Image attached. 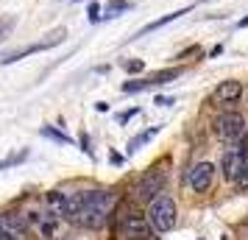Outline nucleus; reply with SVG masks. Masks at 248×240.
<instances>
[{"label": "nucleus", "mask_w": 248, "mask_h": 240, "mask_svg": "<svg viewBox=\"0 0 248 240\" xmlns=\"http://www.w3.org/2000/svg\"><path fill=\"white\" fill-rule=\"evenodd\" d=\"M181 67H168V70H159V73H151L145 79H137V81H125L123 92H140V90H151V87H159V84H168V81L179 79Z\"/></svg>", "instance_id": "nucleus-7"}, {"label": "nucleus", "mask_w": 248, "mask_h": 240, "mask_svg": "<svg viewBox=\"0 0 248 240\" xmlns=\"http://www.w3.org/2000/svg\"><path fill=\"white\" fill-rule=\"evenodd\" d=\"M156 134H159V126H154V128H148V131H142L140 137H134L131 143H128V154H134V151L140 148V145H145L148 140H151V137H156Z\"/></svg>", "instance_id": "nucleus-13"}, {"label": "nucleus", "mask_w": 248, "mask_h": 240, "mask_svg": "<svg viewBox=\"0 0 248 240\" xmlns=\"http://www.w3.org/2000/svg\"><path fill=\"white\" fill-rule=\"evenodd\" d=\"M201 3H203V0H201Z\"/></svg>", "instance_id": "nucleus-23"}, {"label": "nucleus", "mask_w": 248, "mask_h": 240, "mask_svg": "<svg viewBox=\"0 0 248 240\" xmlns=\"http://www.w3.org/2000/svg\"><path fill=\"white\" fill-rule=\"evenodd\" d=\"M142 67H145V64H142L140 59H134V62H125V70H128V73H142Z\"/></svg>", "instance_id": "nucleus-16"}, {"label": "nucleus", "mask_w": 248, "mask_h": 240, "mask_svg": "<svg viewBox=\"0 0 248 240\" xmlns=\"http://www.w3.org/2000/svg\"><path fill=\"white\" fill-rule=\"evenodd\" d=\"M248 165V137L246 140H237V145L223 154V160H220V173H223L226 182H237L240 179V173L246 171Z\"/></svg>", "instance_id": "nucleus-2"}, {"label": "nucleus", "mask_w": 248, "mask_h": 240, "mask_svg": "<svg viewBox=\"0 0 248 240\" xmlns=\"http://www.w3.org/2000/svg\"><path fill=\"white\" fill-rule=\"evenodd\" d=\"M148 221L156 232H170L176 226V204L170 195H156L148 207Z\"/></svg>", "instance_id": "nucleus-3"}, {"label": "nucleus", "mask_w": 248, "mask_h": 240, "mask_svg": "<svg viewBox=\"0 0 248 240\" xmlns=\"http://www.w3.org/2000/svg\"><path fill=\"white\" fill-rule=\"evenodd\" d=\"M0 232H6L14 240H28L31 226H28V218L17 215V212H3L0 215Z\"/></svg>", "instance_id": "nucleus-9"}, {"label": "nucleus", "mask_w": 248, "mask_h": 240, "mask_svg": "<svg viewBox=\"0 0 248 240\" xmlns=\"http://www.w3.org/2000/svg\"><path fill=\"white\" fill-rule=\"evenodd\" d=\"M217 53H223V45H215L212 50H209V56H217Z\"/></svg>", "instance_id": "nucleus-20"}, {"label": "nucleus", "mask_w": 248, "mask_h": 240, "mask_svg": "<svg viewBox=\"0 0 248 240\" xmlns=\"http://www.w3.org/2000/svg\"><path fill=\"white\" fill-rule=\"evenodd\" d=\"M42 134H47V137L59 140V143H70V137H64V134H59V131H53V128H42Z\"/></svg>", "instance_id": "nucleus-17"}, {"label": "nucleus", "mask_w": 248, "mask_h": 240, "mask_svg": "<svg viewBox=\"0 0 248 240\" xmlns=\"http://www.w3.org/2000/svg\"><path fill=\"white\" fill-rule=\"evenodd\" d=\"M237 25H240V28H248V14H246V17H243V20H240Z\"/></svg>", "instance_id": "nucleus-21"}, {"label": "nucleus", "mask_w": 248, "mask_h": 240, "mask_svg": "<svg viewBox=\"0 0 248 240\" xmlns=\"http://www.w3.org/2000/svg\"><path fill=\"white\" fill-rule=\"evenodd\" d=\"M190 12V6H184V9H179V12H170V14H165V17H159V20H154V23H148L145 28H140L137 31V36H145V34H151V31H156V28H165L168 23H173V20H179L181 14H187Z\"/></svg>", "instance_id": "nucleus-12"}, {"label": "nucleus", "mask_w": 248, "mask_h": 240, "mask_svg": "<svg viewBox=\"0 0 248 240\" xmlns=\"http://www.w3.org/2000/svg\"><path fill=\"white\" fill-rule=\"evenodd\" d=\"M137 112H140V109H128V112H123L120 117H117V120H120V123H125V120H128V117H134Z\"/></svg>", "instance_id": "nucleus-19"}, {"label": "nucleus", "mask_w": 248, "mask_h": 240, "mask_svg": "<svg viewBox=\"0 0 248 240\" xmlns=\"http://www.w3.org/2000/svg\"><path fill=\"white\" fill-rule=\"evenodd\" d=\"M154 232H156V229L151 226V221H148L145 215H140L134 209L123 215V238L125 240H156Z\"/></svg>", "instance_id": "nucleus-6"}, {"label": "nucleus", "mask_w": 248, "mask_h": 240, "mask_svg": "<svg viewBox=\"0 0 248 240\" xmlns=\"http://www.w3.org/2000/svg\"><path fill=\"white\" fill-rule=\"evenodd\" d=\"M114 193L109 190H87L81 193V209L70 218L81 229H101L109 221V212L114 209Z\"/></svg>", "instance_id": "nucleus-1"}, {"label": "nucleus", "mask_w": 248, "mask_h": 240, "mask_svg": "<svg viewBox=\"0 0 248 240\" xmlns=\"http://www.w3.org/2000/svg\"><path fill=\"white\" fill-rule=\"evenodd\" d=\"M215 134L226 143H237L246 137V117L237 112H223L215 120Z\"/></svg>", "instance_id": "nucleus-5"}, {"label": "nucleus", "mask_w": 248, "mask_h": 240, "mask_svg": "<svg viewBox=\"0 0 248 240\" xmlns=\"http://www.w3.org/2000/svg\"><path fill=\"white\" fill-rule=\"evenodd\" d=\"M98 12H101V6H98V3H90V20H92V23H95V20H101V14H98Z\"/></svg>", "instance_id": "nucleus-18"}, {"label": "nucleus", "mask_w": 248, "mask_h": 240, "mask_svg": "<svg viewBox=\"0 0 248 240\" xmlns=\"http://www.w3.org/2000/svg\"><path fill=\"white\" fill-rule=\"evenodd\" d=\"M25 218H28L31 232H36L39 238H45V240H59L62 229H64L62 215L50 212V209H47V212H25Z\"/></svg>", "instance_id": "nucleus-4"}, {"label": "nucleus", "mask_w": 248, "mask_h": 240, "mask_svg": "<svg viewBox=\"0 0 248 240\" xmlns=\"http://www.w3.org/2000/svg\"><path fill=\"white\" fill-rule=\"evenodd\" d=\"M212 179H215V165H209V162H201L190 171V187L195 193H206L212 187Z\"/></svg>", "instance_id": "nucleus-10"}, {"label": "nucleus", "mask_w": 248, "mask_h": 240, "mask_svg": "<svg viewBox=\"0 0 248 240\" xmlns=\"http://www.w3.org/2000/svg\"><path fill=\"white\" fill-rule=\"evenodd\" d=\"M243 95V84L240 81H223V84H217V90H215V101H237Z\"/></svg>", "instance_id": "nucleus-11"}, {"label": "nucleus", "mask_w": 248, "mask_h": 240, "mask_svg": "<svg viewBox=\"0 0 248 240\" xmlns=\"http://www.w3.org/2000/svg\"><path fill=\"white\" fill-rule=\"evenodd\" d=\"M237 190H240V193L248 190V165H246V171L240 173V179H237Z\"/></svg>", "instance_id": "nucleus-15"}, {"label": "nucleus", "mask_w": 248, "mask_h": 240, "mask_svg": "<svg viewBox=\"0 0 248 240\" xmlns=\"http://www.w3.org/2000/svg\"><path fill=\"white\" fill-rule=\"evenodd\" d=\"M0 240H14V238H9V235H6V232H0Z\"/></svg>", "instance_id": "nucleus-22"}, {"label": "nucleus", "mask_w": 248, "mask_h": 240, "mask_svg": "<svg viewBox=\"0 0 248 240\" xmlns=\"http://www.w3.org/2000/svg\"><path fill=\"white\" fill-rule=\"evenodd\" d=\"M162 187H165V173L162 171H148L142 179H140V184H137V198L140 201H154L156 198V193H162Z\"/></svg>", "instance_id": "nucleus-8"}, {"label": "nucleus", "mask_w": 248, "mask_h": 240, "mask_svg": "<svg viewBox=\"0 0 248 240\" xmlns=\"http://www.w3.org/2000/svg\"><path fill=\"white\" fill-rule=\"evenodd\" d=\"M123 9H128V0H114V3H109V9H106V17H117V12H123Z\"/></svg>", "instance_id": "nucleus-14"}]
</instances>
